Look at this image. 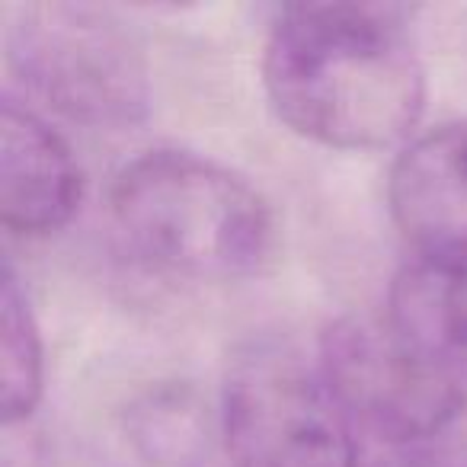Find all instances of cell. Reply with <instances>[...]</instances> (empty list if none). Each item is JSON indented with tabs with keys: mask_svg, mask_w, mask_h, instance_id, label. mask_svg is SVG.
<instances>
[{
	"mask_svg": "<svg viewBox=\"0 0 467 467\" xmlns=\"http://www.w3.org/2000/svg\"><path fill=\"white\" fill-rule=\"evenodd\" d=\"M263 87L295 135L337 150L390 148L426 109V67L397 7H282L263 46Z\"/></svg>",
	"mask_w": 467,
	"mask_h": 467,
	"instance_id": "1",
	"label": "cell"
},
{
	"mask_svg": "<svg viewBox=\"0 0 467 467\" xmlns=\"http://www.w3.org/2000/svg\"><path fill=\"white\" fill-rule=\"evenodd\" d=\"M109 218L131 256L195 282L254 275L275 244L273 208L231 167L180 148L144 150L116 173Z\"/></svg>",
	"mask_w": 467,
	"mask_h": 467,
	"instance_id": "2",
	"label": "cell"
},
{
	"mask_svg": "<svg viewBox=\"0 0 467 467\" xmlns=\"http://www.w3.org/2000/svg\"><path fill=\"white\" fill-rule=\"evenodd\" d=\"M7 65L26 93L71 122L129 129L150 103L148 61L116 14L87 4H20L7 10Z\"/></svg>",
	"mask_w": 467,
	"mask_h": 467,
	"instance_id": "3",
	"label": "cell"
},
{
	"mask_svg": "<svg viewBox=\"0 0 467 467\" xmlns=\"http://www.w3.org/2000/svg\"><path fill=\"white\" fill-rule=\"evenodd\" d=\"M358 429L317 358L285 339H250L221 388V435L234 467H362Z\"/></svg>",
	"mask_w": 467,
	"mask_h": 467,
	"instance_id": "4",
	"label": "cell"
},
{
	"mask_svg": "<svg viewBox=\"0 0 467 467\" xmlns=\"http://www.w3.org/2000/svg\"><path fill=\"white\" fill-rule=\"evenodd\" d=\"M317 362L358 432L394 448L435 441L467 400L464 384L413 349L388 317L333 320L320 337Z\"/></svg>",
	"mask_w": 467,
	"mask_h": 467,
	"instance_id": "5",
	"label": "cell"
},
{
	"mask_svg": "<svg viewBox=\"0 0 467 467\" xmlns=\"http://www.w3.org/2000/svg\"><path fill=\"white\" fill-rule=\"evenodd\" d=\"M388 205L416 256L467 263V119L439 125L400 150Z\"/></svg>",
	"mask_w": 467,
	"mask_h": 467,
	"instance_id": "6",
	"label": "cell"
},
{
	"mask_svg": "<svg viewBox=\"0 0 467 467\" xmlns=\"http://www.w3.org/2000/svg\"><path fill=\"white\" fill-rule=\"evenodd\" d=\"M80 167L67 141L29 106L0 109V214L14 237H48L80 205Z\"/></svg>",
	"mask_w": 467,
	"mask_h": 467,
	"instance_id": "7",
	"label": "cell"
},
{
	"mask_svg": "<svg viewBox=\"0 0 467 467\" xmlns=\"http://www.w3.org/2000/svg\"><path fill=\"white\" fill-rule=\"evenodd\" d=\"M384 317L429 362L467 384V263L410 260L390 282Z\"/></svg>",
	"mask_w": 467,
	"mask_h": 467,
	"instance_id": "8",
	"label": "cell"
},
{
	"mask_svg": "<svg viewBox=\"0 0 467 467\" xmlns=\"http://www.w3.org/2000/svg\"><path fill=\"white\" fill-rule=\"evenodd\" d=\"M0 407L4 422L14 429L26 422L42 400L46 388V356H42V337L29 298L16 279L14 263L4 266V285H0Z\"/></svg>",
	"mask_w": 467,
	"mask_h": 467,
	"instance_id": "9",
	"label": "cell"
},
{
	"mask_svg": "<svg viewBox=\"0 0 467 467\" xmlns=\"http://www.w3.org/2000/svg\"><path fill=\"white\" fill-rule=\"evenodd\" d=\"M378 467H467V451L441 441H426V445L397 448L394 458L381 461Z\"/></svg>",
	"mask_w": 467,
	"mask_h": 467,
	"instance_id": "10",
	"label": "cell"
}]
</instances>
